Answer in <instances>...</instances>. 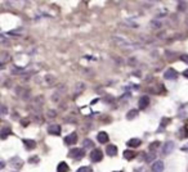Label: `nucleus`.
<instances>
[{"mask_svg": "<svg viewBox=\"0 0 188 172\" xmlns=\"http://www.w3.org/2000/svg\"><path fill=\"white\" fill-rule=\"evenodd\" d=\"M69 166H67L66 162H61V163L58 164V167H57V171L58 172H69Z\"/></svg>", "mask_w": 188, "mask_h": 172, "instance_id": "9b49d317", "label": "nucleus"}, {"mask_svg": "<svg viewBox=\"0 0 188 172\" xmlns=\"http://www.w3.org/2000/svg\"><path fill=\"white\" fill-rule=\"evenodd\" d=\"M103 158V153L100 149H94V150H91L90 153V159L93 161V162H100Z\"/></svg>", "mask_w": 188, "mask_h": 172, "instance_id": "f257e3e1", "label": "nucleus"}, {"mask_svg": "<svg viewBox=\"0 0 188 172\" xmlns=\"http://www.w3.org/2000/svg\"><path fill=\"white\" fill-rule=\"evenodd\" d=\"M183 76H184V77H186V78H188V69H186V71H184V72H183Z\"/></svg>", "mask_w": 188, "mask_h": 172, "instance_id": "412c9836", "label": "nucleus"}, {"mask_svg": "<svg viewBox=\"0 0 188 172\" xmlns=\"http://www.w3.org/2000/svg\"><path fill=\"white\" fill-rule=\"evenodd\" d=\"M76 141H78V135H76L75 132H72L65 137V143L67 145H72V144H75Z\"/></svg>", "mask_w": 188, "mask_h": 172, "instance_id": "39448f33", "label": "nucleus"}, {"mask_svg": "<svg viewBox=\"0 0 188 172\" xmlns=\"http://www.w3.org/2000/svg\"><path fill=\"white\" fill-rule=\"evenodd\" d=\"M115 172H123V171H115Z\"/></svg>", "mask_w": 188, "mask_h": 172, "instance_id": "4be33fe9", "label": "nucleus"}, {"mask_svg": "<svg viewBox=\"0 0 188 172\" xmlns=\"http://www.w3.org/2000/svg\"><path fill=\"white\" fill-rule=\"evenodd\" d=\"M141 140L139 139H130L128 141V146H132V148H138L139 145H141Z\"/></svg>", "mask_w": 188, "mask_h": 172, "instance_id": "ddd939ff", "label": "nucleus"}, {"mask_svg": "<svg viewBox=\"0 0 188 172\" xmlns=\"http://www.w3.org/2000/svg\"><path fill=\"white\" fill-rule=\"evenodd\" d=\"M182 60L186 62V63L188 64V55H182Z\"/></svg>", "mask_w": 188, "mask_h": 172, "instance_id": "6ab92c4d", "label": "nucleus"}, {"mask_svg": "<svg viewBox=\"0 0 188 172\" xmlns=\"http://www.w3.org/2000/svg\"><path fill=\"white\" fill-rule=\"evenodd\" d=\"M152 171L153 172H162L164 171V162L162 161H156L152 164Z\"/></svg>", "mask_w": 188, "mask_h": 172, "instance_id": "0eeeda50", "label": "nucleus"}, {"mask_svg": "<svg viewBox=\"0 0 188 172\" xmlns=\"http://www.w3.org/2000/svg\"><path fill=\"white\" fill-rule=\"evenodd\" d=\"M156 146H158V143H155V144H151V146H149V148H151V149H153V148H156Z\"/></svg>", "mask_w": 188, "mask_h": 172, "instance_id": "aec40b11", "label": "nucleus"}, {"mask_svg": "<svg viewBox=\"0 0 188 172\" xmlns=\"http://www.w3.org/2000/svg\"><path fill=\"white\" fill-rule=\"evenodd\" d=\"M134 155H135V153H134V150H124V158L130 161L132 158H134Z\"/></svg>", "mask_w": 188, "mask_h": 172, "instance_id": "4468645a", "label": "nucleus"}, {"mask_svg": "<svg viewBox=\"0 0 188 172\" xmlns=\"http://www.w3.org/2000/svg\"><path fill=\"white\" fill-rule=\"evenodd\" d=\"M48 132H49L50 135H59L61 126L59 125H52V126H49V128H48Z\"/></svg>", "mask_w": 188, "mask_h": 172, "instance_id": "6e6552de", "label": "nucleus"}, {"mask_svg": "<svg viewBox=\"0 0 188 172\" xmlns=\"http://www.w3.org/2000/svg\"><path fill=\"white\" fill-rule=\"evenodd\" d=\"M9 134H11V130H9V128H3V130H2V139L3 140H5L7 139V136L9 135Z\"/></svg>", "mask_w": 188, "mask_h": 172, "instance_id": "dca6fc26", "label": "nucleus"}, {"mask_svg": "<svg viewBox=\"0 0 188 172\" xmlns=\"http://www.w3.org/2000/svg\"><path fill=\"white\" fill-rule=\"evenodd\" d=\"M177 76H178V73L175 72V69H173V68H167L165 71V73H164V77L166 80H175Z\"/></svg>", "mask_w": 188, "mask_h": 172, "instance_id": "7ed1b4c3", "label": "nucleus"}, {"mask_svg": "<svg viewBox=\"0 0 188 172\" xmlns=\"http://www.w3.org/2000/svg\"><path fill=\"white\" fill-rule=\"evenodd\" d=\"M78 172H91V170H90V167L84 166V167H80V168L78 170Z\"/></svg>", "mask_w": 188, "mask_h": 172, "instance_id": "a211bd4d", "label": "nucleus"}, {"mask_svg": "<svg viewBox=\"0 0 188 172\" xmlns=\"http://www.w3.org/2000/svg\"><path fill=\"white\" fill-rule=\"evenodd\" d=\"M174 150V143L173 141H166L165 144H164V148H162V154H170V153Z\"/></svg>", "mask_w": 188, "mask_h": 172, "instance_id": "f03ea898", "label": "nucleus"}, {"mask_svg": "<svg viewBox=\"0 0 188 172\" xmlns=\"http://www.w3.org/2000/svg\"><path fill=\"white\" fill-rule=\"evenodd\" d=\"M138 116V109H132V111H129L128 114H126V119H134Z\"/></svg>", "mask_w": 188, "mask_h": 172, "instance_id": "2eb2a0df", "label": "nucleus"}, {"mask_svg": "<svg viewBox=\"0 0 188 172\" xmlns=\"http://www.w3.org/2000/svg\"><path fill=\"white\" fill-rule=\"evenodd\" d=\"M97 140L100 143V144H104V143H107L108 141V135H107V132H99L98 135H97Z\"/></svg>", "mask_w": 188, "mask_h": 172, "instance_id": "9d476101", "label": "nucleus"}, {"mask_svg": "<svg viewBox=\"0 0 188 172\" xmlns=\"http://www.w3.org/2000/svg\"><path fill=\"white\" fill-rule=\"evenodd\" d=\"M106 152H107V154L110 157H115L117 154V146L113 145V144H111V145H108L107 148H106Z\"/></svg>", "mask_w": 188, "mask_h": 172, "instance_id": "1a4fd4ad", "label": "nucleus"}, {"mask_svg": "<svg viewBox=\"0 0 188 172\" xmlns=\"http://www.w3.org/2000/svg\"><path fill=\"white\" fill-rule=\"evenodd\" d=\"M148 104H149V98L147 97V95H144V97H142L141 99H139V102H138V108L139 109H146L148 107Z\"/></svg>", "mask_w": 188, "mask_h": 172, "instance_id": "20e7f679", "label": "nucleus"}, {"mask_svg": "<svg viewBox=\"0 0 188 172\" xmlns=\"http://www.w3.org/2000/svg\"><path fill=\"white\" fill-rule=\"evenodd\" d=\"M70 157H72L74 159H80L84 157V150L83 149H72L70 153Z\"/></svg>", "mask_w": 188, "mask_h": 172, "instance_id": "423d86ee", "label": "nucleus"}, {"mask_svg": "<svg viewBox=\"0 0 188 172\" xmlns=\"http://www.w3.org/2000/svg\"><path fill=\"white\" fill-rule=\"evenodd\" d=\"M23 144L26 145L27 149H33L36 146V143L33 140H28V139H23Z\"/></svg>", "mask_w": 188, "mask_h": 172, "instance_id": "f8f14e48", "label": "nucleus"}, {"mask_svg": "<svg viewBox=\"0 0 188 172\" xmlns=\"http://www.w3.org/2000/svg\"><path fill=\"white\" fill-rule=\"evenodd\" d=\"M83 148H91V149H93V143H91V140H89V139L84 140V143H83Z\"/></svg>", "mask_w": 188, "mask_h": 172, "instance_id": "f3484780", "label": "nucleus"}]
</instances>
